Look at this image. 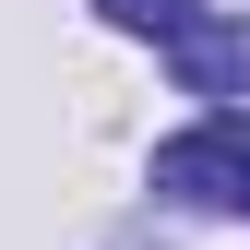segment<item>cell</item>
<instances>
[{
  "mask_svg": "<svg viewBox=\"0 0 250 250\" xmlns=\"http://www.w3.org/2000/svg\"><path fill=\"white\" fill-rule=\"evenodd\" d=\"M167 60H179V96L238 107V96H250V12H191V24L167 36Z\"/></svg>",
  "mask_w": 250,
  "mask_h": 250,
  "instance_id": "obj_2",
  "label": "cell"
},
{
  "mask_svg": "<svg viewBox=\"0 0 250 250\" xmlns=\"http://www.w3.org/2000/svg\"><path fill=\"white\" fill-rule=\"evenodd\" d=\"M155 191L203 203V214H250V107H214L191 131H167L155 143Z\"/></svg>",
  "mask_w": 250,
  "mask_h": 250,
  "instance_id": "obj_1",
  "label": "cell"
},
{
  "mask_svg": "<svg viewBox=\"0 0 250 250\" xmlns=\"http://www.w3.org/2000/svg\"><path fill=\"white\" fill-rule=\"evenodd\" d=\"M96 12L119 24V36H179V24H191L203 0H96Z\"/></svg>",
  "mask_w": 250,
  "mask_h": 250,
  "instance_id": "obj_3",
  "label": "cell"
}]
</instances>
